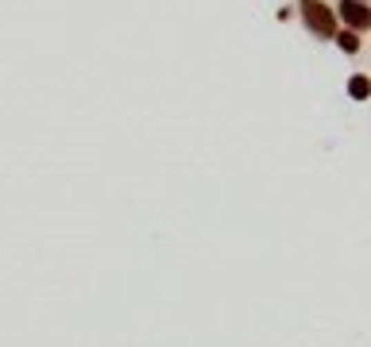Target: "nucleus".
I'll return each instance as SVG.
<instances>
[{
    "label": "nucleus",
    "instance_id": "2",
    "mask_svg": "<svg viewBox=\"0 0 371 347\" xmlns=\"http://www.w3.org/2000/svg\"><path fill=\"white\" fill-rule=\"evenodd\" d=\"M341 12L352 19V23H356V28H363V23H368V12H363V4H360V0H344V4H341Z\"/></svg>",
    "mask_w": 371,
    "mask_h": 347
},
{
    "label": "nucleus",
    "instance_id": "1",
    "mask_svg": "<svg viewBox=\"0 0 371 347\" xmlns=\"http://www.w3.org/2000/svg\"><path fill=\"white\" fill-rule=\"evenodd\" d=\"M302 8H305V23L317 28L321 35H329V31H332V16H329V8H325L321 0H302Z\"/></svg>",
    "mask_w": 371,
    "mask_h": 347
},
{
    "label": "nucleus",
    "instance_id": "4",
    "mask_svg": "<svg viewBox=\"0 0 371 347\" xmlns=\"http://www.w3.org/2000/svg\"><path fill=\"white\" fill-rule=\"evenodd\" d=\"M337 43H341L344 50H356V47H360V43H356V39H352V35H341V39H337Z\"/></svg>",
    "mask_w": 371,
    "mask_h": 347
},
{
    "label": "nucleus",
    "instance_id": "3",
    "mask_svg": "<svg viewBox=\"0 0 371 347\" xmlns=\"http://www.w3.org/2000/svg\"><path fill=\"white\" fill-rule=\"evenodd\" d=\"M368 93V81H363V77H356V81H352V96H363Z\"/></svg>",
    "mask_w": 371,
    "mask_h": 347
}]
</instances>
